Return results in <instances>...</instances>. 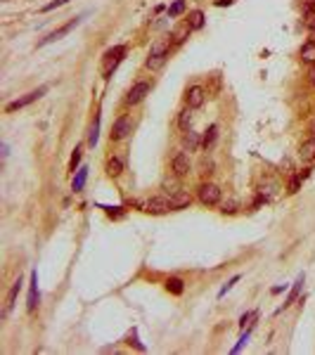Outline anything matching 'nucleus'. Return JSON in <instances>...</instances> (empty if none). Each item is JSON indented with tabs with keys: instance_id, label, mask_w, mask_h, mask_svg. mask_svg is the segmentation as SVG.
<instances>
[{
	"instance_id": "6",
	"label": "nucleus",
	"mask_w": 315,
	"mask_h": 355,
	"mask_svg": "<svg viewBox=\"0 0 315 355\" xmlns=\"http://www.w3.org/2000/svg\"><path fill=\"white\" fill-rule=\"evenodd\" d=\"M78 21H81V19H78V17H76V19H71V21H69V24H64L62 29H57V31H52V34H50V36H45V38H43V40H40L38 45H48V43H55V40H59L62 36H67V34H69V31H74L76 26H78Z\"/></svg>"
},
{
	"instance_id": "25",
	"label": "nucleus",
	"mask_w": 315,
	"mask_h": 355,
	"mask_svg": "<svg viewBox=\"0 0 315 355\" xmlns=\"http://www.w3.org/2000/svg\"><path fill=\"white\" fill-rule=\"evenodd\" d=\"M168 48H171V40H157L154 45H152V53L149 54H168Z\"/></svg>"
},
{
	"instance_id": "8",
	"label": "nucleus",
	"mask_w": 315,
	"mask_h": 355,
	"mask_svg": "<svg viewBox=\"0 0 315 355\" xmlns=\"http://www.w3.org/2000/svg\"><path fill=\"white\" fill-rule=\"evenodd\" d=\"M185 100H187V106H192V109H199V106L204 105V100H206L204 88H199V86H192V88L187 90Z\"/></svg>"
},
{
	"instance_id": "37",
	"label": "nucleus",
	"mask_w": 315,
	"mask_h": 355,
	"mask_svg": "<svg viewBox=\"0 0 315 355\" xmlns=\"http://www.w3.org/2000/svg\"><path fill=\"white\" fill-rule=\"evenodd\" d=\"M105 211L109 213L111 218H121V215H123V211H114V209H105Z\"/></svg>"
},
{
	"instance_id": "5",
	"label": "nucleus",
	"mask_w": 315,
	"mask_h": 355,
	"mask_svg": "<svg viewBox=\"0 0 315 355\" xmlns=\"http://www.w3.org/2000/svg\"><path fill=\"white\" fill-rule=\"evenodd\" d=\"M130 130H133V124H130V119H128V116H121L116 124L111 125V140H116V142L123 140V138L128 135Z\"/></svg>"
},
{
	"instance_id": "24",
	"label": "nucleus",
	"mask_w": 315,
	"mask_h": 355,
	"mask_svg": "<svg viewBox=\"0 0 315 355\" xmlns=\"http://www.w3.org/2000/svg\"><path fill=\"white\" fill-rule=\"evenodd\" d=\"M166 289L171 291V294H175V296H180L183 294V280H178V277H168L166 280Z\"/></svg>"
},
{
	"instance_id": "32",
	"label": "nucleus",
	"mask_w": 315,
	"mask_h": 355,
	"mask_svg": "<svg viewBox=\"0 0 315 355\" xmlns=\"http://www.w3.org/2000/svg\"><path fill=\"white\" fill-rule=\"evenodd\" d=\"M69 0H55V2H48V5H43V12H50V10H55V7H62V5H67Z\"/></svg>"
},
{
	"instance_id": "41",
	"label": "nucleus",
	"mask_w": 315,
	"mask_h": 355,
	"mask_svg": "<svg viewBox=\"0 0 315 355\" xmlns=\"http://www.w3.org/2000/svg\"><path fill=\"white\" fill-rule=\"evenodd\" d=\"M311 133H313V135H315V121H313V125H311Z\"/></svg>"
},
{
	"instance_id": "9",
	"label": "nucleus",
	"mask_w": 315,
	"mask_h": 355,
	"mask_svg": "<svg viewBox=\"0 0 315 355\" xmlns=\"http://www.w3.org/2000/svg\"><path fill=\"white\" fill-rule=\"evenodd\" d=\"M121 54H126V48H123V45H119V48H114V50H109V53L105 54V59H107V67H105V71H102L105 76H109L111 69L121 62Z\"/></svg>"
},
{
	"instance_id": "40",
	"label": "nucleus",
	"mask_w": 315,
	"mask_h": 355,
	"mask_svg": "<svg viewBox=\"0 0 315 355\" xmlns=\"http://www.w3.org/2000/svg\"><path fill=\"white\" fill-rule=\"evenodd\" d=\"M311 81H313V86H315V64H313V69H311Z\"/></svg>"
},
{
	"instance_id": "38",
	"label": "nucleus",
	"mask_w": 315,
	"mask_h": 355,
	"mask_svg": "<svg viewBox=\"0 0 315 355\" xmlns=\"http://www.w3.org/2000/svg\"><path fill=\"white\" fill-rule=\"evenodd\" d=\"M228 5H232V0H216V7H228Z\"/></svg>"
},
{
	"instance_id": "34",
	"label": "nucleus",
	"mask_w": 315,
	"mask_h": 355,
	"mask_svg": "<svg viewBox=\"0 0 315 355\" xmlns=\"http://www.w3.org/2000/svg\"><path fill=\"white\" fill-rule=\"evenodd\" d=\"M301 180H303L301 176L292 180V185H289V192H292V195H294V192H298V187H301Z\"/></svg>"
},
{
	"instance_id": "7",
	"label": "nucleus",
	"mask_w": 315,
	"mask_h": 355,
	"mask_svg": "<svg viewBox=\"0 0 315 355\" xmlns=\"http://www.w3.org/2000/svg\"><path fill=\"white\" fill-rule=\"evenodd\" d=\"M190 171H192V163H190V159H187V154H175L173 157V173L178 178H185L190 176Z\"/></svg>"
},
{
	"instance_id": "18",
	"label": "nucleus",
	"mask_w": 315,
	"mask_h": 355,
	"mask_svg": "<svg viewBox=\"0 0 315 355\" xmlns=\"http://www.w3.org/2000/svg\"><path fill=\"white\" fill-rule=\"evenodd\" d=\"M19 289H21V277H19L17 282L10 286V291H7V303H5V313H10V310H12V305H15V301H17Z\"/></svg>"
},
{
	"instance_id": "30",
	"label": "nucleus",
	"mask_w": 315,
	"mask_h": 355,
	"mask_svg": "<svg viewBox=\"0 0 315 355\" xmlns=\"http://www.w3.org/2000/svg\"><path fill=\"white\" fill-rule=\"evenodd\" d=\"M81 152H83V149H81V147H76L74 154H71V163H69V168H71V171H76V168H78V163H81Z\"/></svg>"
},
{
	"instance_id": "16",
	"label": "nucleus",
	"mask_w": 315,
	"mask_h": 355,
	"mask_svg": "<svg viewBox=\"0 0 315 355\" xmlns=\"http://www.w3.org/2000/svg\"><path fill=\"white\" fill-rule=\"evenodd\" d=\"M123 173V161L119 159V157H111L109 161H107V176L109 178H119Z\"/></svg>"
},
{
	"instance_id": "35",
	"label": "nucleus",
	"mask_w": 315,
	"mask_h": 355,
	"mask_svg": "<svg viewBox=\"0 0 315 355\" xmlns=\"http://www.w3.org/2000/svg\"><path fill=\"white\" fill-rule=\"evenodd\" d=\"M256 318V313H246V315H242V320H240V324L242 327H244V324H246V322H251V320Z\"/></svg>"
},
{
	"instance_id": "17",
	"label": "nucleus",
	"mask_w": 315,
	"mask_h": 355,
	"mask_svg": "<svg viewBox=\"0 0 315 355\" xmlns=\"http://www.w3.org/2000/svg\"><path fill=\"white\" fill-rule=\"evenodd\" d=\"M301 59H303L306 64H315V40L303 43V48H301Z\"/></svg>"
},
{
	"instance_id": "19",
	"label": "nucleus",
	"mask_w": 315,
	"mask_h": 355,
	"mask_svg": "<svg viewBox=\"0 0 315 355\" xmlns=\"http://www.w3.org/2000/svg\"><path fill=\"white\" fill-rule=\"evenodd\" d=\"M166 57H168V54H149V57H147V62H145V67H147L149 71L161 69V67L166 64Z\"/></svg>"
},
{
	"instance_id": "3",
	"label": "nucleus",
	"mask_w": 315,
	"mask_h": 355,
	"mask_svg": "<svg viewBox=\"0 0 315 355\" xmlns=\"http://www.w3.org/2000/svg\"><path fill=\"white\" fill-rule=\"evenodd\" d=\"M149 90H152V86H149L147 81L135 83V86L130 88V92L126 95V102H128V105H138V102H142V100L149 95Z\"/></svg>"
},
{
	"instance_id": "33",
	"label": "nucleus",
	"mask_w": 315,
	"mask_h": 355,
	"mask_svg": "<svg viewBox=\"0 0 315 355\" xmlns=\"http://www.w3.org/2000/svg\"><path fill=\"white\" fill-rule=\"evenodd\" d=\"M237 280H240V275H235V277H232L230 282L225 284V286H223V289H221V294H218V296H225V294H228V289H232V284L237 282Z\"/></svg>"
},
{
	"instance_id": "15",
	"label": "nucleus",
	"mask_w": 315,
	"mask_h": 355,
	"mask_svg": "<svg viewBox=\"0 0 315 355\" xmlns=\"http://www.w3.org/2000/svg\"><path fill=\"white\" fill-rule=\"evenodd\" d=\"M187 26L192 29V31H197V29H202L204 26V12L202 10H192L190 12V17H187V21H185Z\"/></svg>"
},
{
	"instance_id": "26",
	"label": "nucleus",
	"mask_w": 315,
	"mask_h": 355,
	"mask_svg": "<svg viewBox=\"0 0 315 355\" xmlns=\"http://www.w3.org/2000/svg\"><path fill=\"white\" fill-rule=\"evenodd\" d=\"M86 178H88V168H78V176L74 178V190H83V185H86Z\"/></svg>"
},
{
	"instance_id": "29",
	"label": "nucleus",
	"mask_w": 315,
	"mask_h": 355,
	"mask_svg": "<svg viewBox=\"0 0 315 355\" xmlns=\"http://www.w3.org/2000/svg\"><path fill=\"white\" fill-rule=\"evenodd\" d=\"M97 130H100V119H95L93 128H90V133H88V144L95 147V142H97Z\"/></svg>"
},
{
	"instance_id": "28",
	"label": "nucleus",
	"mask_w": 315,
	"mask_h": 355,
	"mask_svg": "<svg viewBox=\"0 0 315 355\" xmlns=\"http://www.w3.org/2000/svg\"><path fill=\"white\" fill-rule=\"evenodd\" d=\"M303 21H306L308 29H315V10L313 7H306V12H303Z\"/></svg>"
},
{
	"instance_id": "4",
	"label": "nucleus",
	"mask_w": 315,
	"mask_h": 355,
	"mask_svg": "<svg viewBox=\"0 0 315 355\" xmlns=\"http://www.w3.org/2000/svg\"><path fill=\"white\" fill-rule=\"evenodd\" d=\"M147 213H154V215H161V213L166 211H173L171 209V199H166V196H152L147 201V209H145Z\"/></svg>"
},
{
	"instance_id": "23",
	"label": "nucleus",
	"mask_w": 315,
	"mask_h": 355,
	"mask_svg": "<svg viewBox=\"0 0 315 355\" xmlns=\"http://www.w3.org/2000/svg\"><path fill=\"white\" fill-rule=\"evenodd\" d=\"M301 286H303V275H298L297 284L292 286V291H289V296H287V301H284V308H289L292 303L297 301V296H298V291H301Z\"/></svg>"
},
{
	"instance_id": "14",
	"label": "nucleus",
	"mask_w": 315,
	"mask_h": 355,
	"mask_svg": "<svg viewBox=\"0 0 315 355\" xmlns=\"http://www.w3.org/2000/svg\"><path fill=\"white\" fill-rule=\"evenodd\" d=\"M216 138H218V125L213 124V125H209L204 130V138H202V147L204 149H211L213 144H216Z\"/></svg>"
},
{
	"instance_id": "2",
	"label": "nucleus",
	"mask_w": 315,
	"mask_h": 355,
	"mask_svg": "<svg viewBox=\"0 0 315 355\" xmlns=\"http://www.w3.org/2000/svg\"><path fill=\"white\" fill-rule=\"evenodd\" d=\"M45 90H48V88H38V90H31V92H26L24 97H19V100H15V102H10V105L5 106V111H7V114H12V111H17V109H21V106H29L31 102L40 100V97L45 95Z\"/></svg>"
},
{
	"instance_id": "10",
	"label": "nucleus",
	"mask_w": 315,
	"mask_h": 355,
	"mask_svg": "<svg viewBox=\"0 0 315 355\" xmlns=\"http://www.w3.org/2000/svg\"><path fill=\"white\" fill-rule=\"evenodd\" d=\"M190 204H192V196H190V192H185V190H178L175 195H171V209H173V211L187 209Z\"/></svg>"
},
{
	"instance_id": "12",
	"label": "nucleus",
	"mask_w": 315,
	"mask_h": 355,
	"mask_svg": "<svg viewBox=\"0 0 315 355\" xmlns=\"http://www.w3.org/2000/svg\"><path fill=\"white\" fill-rule=\"evenodd\" d=\"M298 157L306 161V163L315 161V135L311 138V140H306L303 144H301V149H298Z\"/></svg>"
},
{
	"instance_id": "39",
	"label": "nucleus",
	"mask_w": 315,
	"mask_h": 355,
	"mask_svg": "<svg viewBox=\"0 0 315 355\" xmlns=\"http://www.w3.org/2000/svg\"><path fill=\"white\" fill-rule=\"evenodd\" d=\"M311 176V168H303V171H301V178H303V180H306V178Z\"/></svg>"
},
{
	"instance_id": "22",
	"label": "nucleus",
	"mask_w": 315,
	"mask_h": 355,
	"mask_svg": "<svg viewBox=\"0 0 315 355\" xmlns=\"http://www.w3.org/2000/svg\"><path fill=\"white\" fill-rule=\"evenodd\" d=\"M178 125H180L183 130H190V128H192V106H185V109L180 111V116H178Z\"/></svg>"
},
{
	"instance_id": "20",
	"label": "nucleus",
	"mask_w": 315,
	"mask_h": 355,
	"mask_svg": "<svg viewBox=\"0 0 315 355\" xmlns=\"http://www.w3.org/2000/svg\"><path fill=\"white\" fill-rule=\"evenodd\" d=\"M190 31H192V29H190L187 24L178 26V29L173 31V36H171V38H173V45H180V43H185V38H190Z\"/></svg>"
},
{
	"instance_id": "13",
	"label": "nucleus",
	"mask_w": 315,
	"mask_h": 355,
	"mask_svg": "<svg viewBox=\"0 0 315 355\" xmlns=\"http://www.w3.org/2000/svg\"><path fill=\"white\" fill-rule=\"evenodd\" d=\"M199 144H202V138H199V133H192V128L185 130V135H183V147L190 149V152H194V149H199Z\"/></svg>"
},
{
	"instance_id": "11",
	"label": "nucleus",
	"mask_w": 315,
	"mask_h": 355,
	"mask_svg": "<svg viewBox=\"0 0 315 355\" xmlns=\"http://www.w3.org/2000/svg\"><path fill=\"white\" fill-rule=\"evenodd\" d=\"M26 308L29 313H34L38 308V275L31 272V286H29V301H26Z\"/></svg>"
},
{
	"instance_id": "31",
	"label": "nucleus",
	"mask_w": 315,
	"mask_h": 355,
	"mask_svg": "<svg viewBox=\"0 0 315 355\" xmlns=\"http://www.w3.org/2000/svg\"><path fill=\"white\" fill-rule=\"evenodd\" d=\"M223 213H235L237 211V201H235V199H230V201H225V204H223V209H221Z\"/></svg>"
},
{
	"instance_id": "1",
	"label": "nucleus",
	"mask_w": 315,
	"mask_h": 355,
	"mask_svg": "<svg viewBox=\"0 0 315 355\" xmlns=\"http://www.w3.org/2000/svg\"><path fill=\"white\" fill-rule=\"evenodd\" d=\"M197 195H199V201L204 206H216L221 201V187L213 185V182H202L199 190H197Z\"/></svg>"
},
{
	"instance_id": "36",
	"label": "nucleus",
	"mask_w": 315,
	"mask_h": 355,
	"mask_svg": "<svg viewBox=\"0 0 315 355\" xmlns=\"http://www.w3.org/2000/svg\"><path fill=\"white\" fill-rule=\"evenodd\" d=\"M246 338H249V332H246V334H244V337H242L240 341H237V346H235V348H232V353H237V351H240L242 346H244V343H246Z\"/></svg>"
},
{
	"instance_id": "27",
	"label": "nucleus",
	"mask_w": 315,
	"mask_h": 355,
	"mask_svg": "<svg viewBox=\"0 0 315 355\" xmlns=\"http://www.w3.org/2000/svg\"><path fill=\"white\" fill-rule=\"evenodd\" d=\"M185 12V0H175L171 7H168V15L171 17H178V15H183Z\"/></svg>"
},
{
	"instance_id": "21",
	"label": "nucleus",
	"mask_w": 315,
	"mask_h": 355,
	"mask_svg": "<svg viewBox=\"0 0 315 355\" xmlns=\"http://www.w3.org/2000/svg\"><path fill=\"white\" fill-rule=\"evenodd\" d=\"M161 187L166 190V192H171V195H175L178 190H180V178L173 173V178H164L161 180Z\"/></svg>"
}]
</instances>
